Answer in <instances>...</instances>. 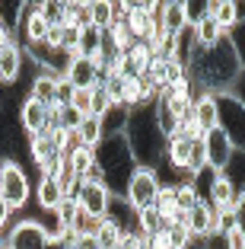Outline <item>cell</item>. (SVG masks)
<instances>
[{"instance_id":"1","label":"cell","mask_w":245,"mask_h":249,"mask_svg":"<svg viewBox=\"0 0 245 249\" xmlns=\"http://www.w3.org/2000/svg\"><path fill=\"white\" fill-rule=\"evenodd\" d=\"M185 73L197 89H204L210 96H223V93H232L236 80L242 77V64H239L229 38H220L210 48H197L195 45V54L188 61Z\"/></svg>"},{"instance_id":"2","label":"cell","mask_w":245,"mask_h":249,"mask_svg":"<svg viewBox=\"0 0 245 249\" xmlns=\"http://www.w3.org/2000/svg\"><path fill=\"white\" fill-rule=\"evenodd\" d=\"M124 141H128L131 157H134V163L140 169H156L166 160V134L159 131V124H156V103L131 109Z\"/></svg>"},{"instance_id":"3","label":"cell","mask_w":245,"mask_h":249,"mask_svg":"<svg viewBox=\"0 0 245 249\" xmlns=\"http://www.w3.org/2000/svg\"><path fill=\"white\" fill-rule=\"evenodd\" d=\"M137 173V163L131 157V147L124 141V134L118 138H102V144L96 147V176L102 179L112 198H124L128 195L131 176Z\"/></svg>"},{"instance_id":"4","label":"cell","mask_w":245,"mask_h":249,"mask_svg":"<svg viewBox=\"0 0 245 249\" xmlns=\"http://www.w3.org/2000/svg\"><path fill=\"white\" fill-rule=\"evenodd\" d=\"M32 189H35V182H32L29 173L22 169V163H13V160L0 163V198H3L13 211L29 208Z\"/></svg>"},{"instance_id":"5","label":"cell","mask_w":245,"mask_h":249,"mask_svg":"<svg viewBox=\"0 0 245 249\" xmlns=\"http://www.w3.org/2000/svg\"><path fill=\"white\" fill-rule=\"evenodd\" d=\"M216 128L229 138L232 150H245V106L232 93L216 96Z\"/></svg>"},{"instance_id":"6","label":"cell","mask_w":245,"mask_h":249,"mask_svg":"<svg viewBox=\"0 0 245 249\" xmlns=\"http://www.w3.org/2000/svg\"><path fill=\"white\" fill-rule=\"evenodd\" d=\"M159 179L153 169H140L131 176V185H128V195H124V201H128L134 211H147V208H156V198H159Z\"/></svg>"},{"instance_id":"7","label":"cell","mask_w":245,"mask_h":249,"mask_svg":"<svg viewBox=\"0 0 245 249\" xmlns=\"http://www.w3.org/2000/svg\"><path fill=\"white\" fill-rule=\"evenodd\" d=\"M29 157H32V163L38 166V176L58 179L61 169H64V154L51 144V138L45 131L35 134V138H29Z\"/></svg>"},{"instance_id":"8","label":"cell","mask_w":245,"mask_h":249,"mask_svg":"<svg viewBox=\"0 0 245 249\" xmlns=\"http://www.w3.org/2000/svg\"><path fill=\"white\" fill-rule=\"evenodd\" d=\"M77 205L83 214L96 220H105L108 217V205H112V192L102 185V179H83L80 185V195H77Z\"/></svg>"},{"instance_id":"9","label":"cell","mask_w":245,"mask_h":249,"mask_svg":"<svg viewBox=\"0 0 245 249\" xmlns=\"http://www.w3.org/2000/svg\"><path fill=\"white\" fill-rule=\"evenodd\" d=\"M7 240H10L13 249H48V236H45V230L38 227L32 217L16 220L13 227H10Z\"/></svg>"},{"instance_id":"10","label":"cell","mask_w":245,"mask_h":249,"mask_svg":"<svg viewBox=\"0 0 245 249\" xmlns=\"http://www.w3.org/2000/svg\"><path fill=\"white\" fill-rule=\"evenodd\" d=\"M19 124H22V131L29 134V138L48 131V106L38 103L35 96L26 93V96L19 99Z\"/></svg>"},{"instance_id":"11","label":"cell","mask_w":245,"mask_h":249,"mask_svg":"<svg viewBox=\"0 0 245 249\" xmlns=\"http://www.w3.org/2000/svg\"><path fill=\"white\" fill-rule=\"evenodd\" d=\"M26 48L19 42H10L0 48V87H16L22 77V64H26Z\"/></svg>"},{"instance_id":"12","label":"cell","mask_w":245,"mask_h":249,"mask_svg":"<svg viewBox=\"0 0 245 249\" xmlns=\"http://www.w3.org/2000/svg\"><path fill=\"white\" fill-rule=\"evenodd\" d=\"M64 80L70 83L73 89H96V87H99V80H102V73L96 71V64L89 58L73 54L70 64H67V71H64Z\"/></svg>"},{"instance_id":"13","label":"cell","mask_w":245,"mask_h":249,"mask_svg":"<svg viewBox=\"0 0 245 249\" xmlns=\"http://www.w3.org/2000/svg\"><path fill=\"white\" fill-rule=\"evenodd\" d=\"M204 154H207V169H213V173H223V166L229 163V157H232L229 138H226L220 128L207 131V134H204Z\"/></svg>"},{"instance_id":"14","label":"cell","mask_w":245,"mask_h":249,"mask_svg":"<svg viewBox=\"0 0 245 249\" xmlns=\"http://www.w3.org/2000/svg\"><path fill=\"white\" fill-rule=\"evenodd\" d=\"M191 150H195V141L185 138V134L175 131L172 138L166 141V166H172L175 173H181V176H188V163H191Z\"/></svg>"},{"instance_id":"15","label":"cell","mask_w":245,"mask_h":249,"mask_svg":"<svg viewBox=\"0 0 245 249\" xmlns=\"http://www.w3.org/2000/svg\"><path fill=\"white\" fill-rule=\"evenodd\" d=\"M128 29L137 42H150L153 36V16H150V3H128Z\"/></svg>"},{"instance_id":"16","label":"cell","mask_w":245,"mask_h":249,"mask_svg":"<svg viewBox=\"0 0 245 249\" xmlns=\"http://www.w3.org/2000/svg\"><path fill=\"white\" fill-rule=\"evenodd\" d=\"M236 198H239L236 185H232L226 176H220V173H216L213 185H210V195H207V201H210V205H213L220 214H232V208H236Z\"/></svg>"},{"instance_id":"17","label":"cell","mask_w":245,"mask_h":249,"mask_svg":"<svg viewBox=\"0 0 245 249\" xmlns=\"http://www.w3.org/2000/svg\"><path fill=\"white\" fill-rule=\"evenodd\" d=\"M32 195H35V201H38V208H42V211H58L61 201L67 198L58 179H48V176H38V182H35V189H32Z\"/></svg>"},{"instance_id":"18","label":"cell","mask_w":245,"mask_h":249,"mask_svg":"<svg viewBox=\"0 0 245 249\" xmlns=\"http://www.w3.org/2000/svg\"><path fill=\"white\" fill-rule=\"evenodd\" d=\"M64 160H67V166L73 169L77 179H99L96 176V147H83L80 144L73 154L64 157Z\"/></svg>"},{"instance_id":"19","label":"cell","mask_w":245,"mask_h":249,"mask_svg":"<svg viewBox=\"0 0 245 249\" xmlns=\"http://www.w3.org/2000/svg\"><path fill=\"white\" fill-rule=\"evenodd\" d=\"M128 115L131 109L128 106H108V112L99 118L102 122V138H118V134H124V128H128Z\"/></svg>"},{"instance_id":"20","label":"cell","mask_w":245,"mask_h":249,"mask_svg":"<svg viewBox=\"0 0 245 249\" xmlns=\"http://www.w3.org/2000/svg\"><path fill=\"white\" fill-rule=\"evenodd\" d=\"M163 29H166L169 36H179L181 29H188L185 0H166V3H163Z\"/></svg>"},{"instance_id":"21","label":"cell","mask_w":245,"mask_h":249,"mask_svg":"<svg viewBox=\"0 0 245 249\" xmlns=\"http://www.w3.org/2000/svg\"><path fill=\"white\" fill-rule=\"evenodd\" d=\"M195 122L201 124L204 134L216 128V96H210V93L197 96V103H195Z\"/></svg>"},{"instance_id":"22","label":"cell","mask_w":245,"mask_h":249,"mask_svg":"<svg viewBox=\"0 0 245 249\" xmlns=\"http://www.w3.org/2000/svg\"><path fill=\"white\" fill-rule=\"evenodd\" d=\"M210 16L216 19V26L223 32H229L232 26L239 22V10H236V0H210Z\"/></svg>"},{"instance_id":"23","label":"cell","mask_w":245,"mask_h":249,"mask_svg":"<svg viewBox=\"0 0 245 249\" xmlns=\"http://www.w3.org/2000/svg\"><path fill=\"white\" fill-rule=\"evenodd\" d=\"M38 224V227L45 230V236H48V243H61L67 236V224L61 220V214L58 211H42L38 217H32Z\"/></svg>"},{"instance_id":"24","label":"cell","mask_w":245,"mask_h":249,"mask_svg":"<svg viewBox=\"0 0 245 249\" xmlns=\"http://www.w3.org/2000/svg\"><path fill=\"white\" fill-rule=\"evenodd\" d=\"M64 26H70V29H89L93 22H89V3H83V0H64Z\"/></svg>"},{"instance_id":"25","label":"cell","mask_w":245,"mask_h":249,"mask_svg":"<svg viewBox=\"0 0 245 249\" xmlns=\"http://www.w3.org/2000/svg\"><path fill=\"white\" fill-rule=\"evenodd\" d=\"M156 124H159V131L166 134V141L179 131V112L169 106L166 96H159V99H156Z\"/></svg>"},{"instance_id":"26","label":"cell","mask_w":245,"mask_h":249,"mask_svg":"<svg viewBox=\"0 0 245 249\" xmlns=\"http://www.w3.org/2000/svg\"><path fill=\"white\" fill-rule=\"evenodd\" d=\"M220 38H226V32L216 26L213 16H207V19H201L195 26V45H197V48H210V45H216Z\"/></svg>"},{"instance_id":"27","label":"cell","mask_w":245,"mask_h":249,"mask_svg":"<svg viewBox=\"0 0 245 249\" xmlns=\"http://www.w3.org/2000/svg\"><path fill=\"white\" fill-rule=\"evenodd\" d=\"M220 176H226L232 185H236V192H245V150H232L229 163L223 166V173Z\"/></svg>"},{"instance_id":"28","label":"cell","mask_w":245,"mask_h":249,"mask_svg":"<svg viewBox=\"0 0 245 249\" xmlns=\"http://www.w3.org/2000/svg\"><path fill=\"white\" fill-rule=\"evenodd\" d=\"M137 230L144 236H153V233H163V230H169V224L163 220V214L156 211V208H147V211H137Z\"/></svg>"},{"instance_id":"29","label":"cell","mask_w":245,"mask_h":249,"mask_svg":"<svg viewBox=\"0 0 245 249\" xmlns=\"http://www.w3.org/2000/svg\"><path fill=\"white\" fill-rule=\"evenodd\" d=\"M89 22H93V29L108 32V26L115 22V16H112V0H93V3H89Z\"/></svg>"},{"instance_id":"30","label":"cell","mask_w":245,"mask_h":249,"mask_svg":"<svg viewBox=\"0 0 245 249\" xmlns=\"http://www.w3.org/2000/svg\"><path fill=\"white\" fill-rule=\"evenodd\" d=\"M121 236H124V230L118 227L115 220H99V230H96V240H99V246L102 249H118L121 246Z\"/></svg>"},{"instance_id":"31","label":"cell","mask_w":245,"mask_h":249,"mask_svg":"<svg viewBox=\"0 0 245 249\" xmlns=\"http://www.w3.org/2000/svg\"><path fill=\"white\" fill-rule=\"evenodd\" d=\"M38 13L48 22V29H64V0H42L38 3Z\"/></svg>"},{"instance_id":"32","label":"cell","mask_w":245,"mask_h":249,"mask_svg":"<svg viewBox=\"0 0 245 249\" xmlns=\"http://www.w3.org/2000/svg\"><path fill=\"white\" fill-rule=\"evenodd\" d=\"M77 134H80V141H83V147H99L102 144V122L96 115H86L80 122Z\"/></svg>"},{"instance_id":"33","label":"cell","mask_w":245,"mask_h":249,"mask_svg":"<svg viewBox=\"0 0 245 249\" xmlns=\"http://www.w3.org/2000/svg\"><path fill=\"white\" fill-rule=\"evenodd\" d=\"M121 106H128V109H137V106H144V77H124Z\"/></svg>"},{"instance_id":"34","label":"cell","mask_w":245,"mask_h":249,"mask_svg":"<svg viewBox=\"0 0 245 249\" xmlns=\"http://www.w3.org/2000/svg\"><path fill=\"white\" fill-rule=\"evenodd\" d=\"M22 7H26V0H0V22H3L13 36H16V26H19Z\"/></svg>"},{"instance_id":"35","label":"cell","mask_w":245,"mask_h":249,"mask_svg":"<svg viewBox=\"0 0 245 249\" xmlns=\"http://www.w3.org/2000/svg\"><path fill=\"white\" fill-rule=\"evenodd\" d=\"M172 198H175V205H179V211H185V214L191 211L197 201H201V198H197V192L191 189V182H188V179H185V182H179V185L172 189Z\"/></svg>"},{"instance_id":"36","label":"cell","mask_w":245,"mask_h":249,"mask_svg":"<svg viewBox=\"0 0 245 249\" xmlns=\"http://www.w3.org/2000/svg\"><path fill=\"white\" fill-rule=\"evenodd\" d=\"M185 16H188V26L195 29L201 19L210 16V0H185Z\"/></svg>"},{"instance_id":"37","label":"cell","mask_w":245,"mask_h":249,"mask_svg":"<svg viewBox=\"0 0 245 249\" xmlns=\"http://www.w3.org/2000/svg\"><path fill=\"white\" fill-rule=\"evenodd\" d=\"M226 38H229V45L236 48V58H239V64H242V71H245V19H239L236 26L226 32Z\"/></svg>"},{"instance_id":"38","label":"cell","mask_w":245,"mask_h":249,"mask_svg":"<svg viewBox=\"0 0 245 249\" xmlns=\"http://www.w3.org/2000/svg\"><path fill=\"white\" fill-rule=\"evenodd\" d=\"M70 106H73V109H77L83 118H86L89 112H93V89H73Z\"/></svg>"},{"instance_id":"39","label":"cell","mask_w":245,"mask_h":249,"mask_svg":"<svg viewBox=\"0 0 245 249\" xmlns=\"http://www.w3.org/2000/svg\"><path fill=\"white\" fill-rule=\"evenodd\" d=\"M169 240H172V249H185L188 243L195 240V236L188 233L185 224H172V227H169Z\"/></svg>"},{"instance_id":"40","label":"cell","mask_w":245,"mask_h":249,"mask_svg":"<svg viewBox=\"0 0 245 249\" xmlns=\"http://www.w3.org/2000/svg\"><path fill=\"white\" fill-rule=\"evenodd\" d=\"M108 106H112V99H108V93L102 87H96L93 89V112H89V115H96V118H102L108 112Z\"/></svg>"},{"instance_id":"41","label":"cell","mask_w":245,"mask_h":249,"mask_svg":"<svg viewBox=\"0 0 245 249\" xmlns=\"http://www.w3.org/2000/svg\"><path fill=\"white\" fill-rule=\"evenodd\" d=\"M232 224H236V230L245 236V192H239V198H236V208H232Z\"/></svg>"},{"instance_id":"42","label":"cell","mask_w":245,"mask_h":249,"mask_svg":"<svg viewBox=\"0 0 245 249\" xmlns=\"http://www.w3.org/2000/svg\"><path fill=\"white\" fill-rule=\"evenodd\" d=\"M77 211H80L77 198H64V201H61V208H58V214H61V220H64V224H70V220L77 217Z\"/></svg>"},{"instance_id":"43","label":"cell","mask_w":245,"mask_h":249,"mask_svg":"<svg viewBox=\"0 0 245 249\" xmlns=\"http://www.w3.org/2000/svg\"><path fill=\"white\" fill-rule=\"evenodd\" d=\"M226 249H245V236L239 233L236 227L226 230Z\"/></svg>"},{"instance_id":"44","label":"cell","mask_w":245,"mask_h":249,"mask_svg":"<svg viewBox=\"0 0 245 249\" xmlns=\"http://www.w3.org/2000/svg\"><path fill=\"white\" fill-rule=\"evenodd\" d=\"M13 214H16V211L7 205V201H3V198H0V233H3V230L10 227V220H13Z\"/></svg>"},{"instance_id":"45","label":"cell","mask_w":245,"mask_h":249,"mask_svg":"<svg viewBox=\"0 0 245 249\" xmlns=\"http://www.w3.org/2000/svg\"><path fill=\"white\" fill-rule=\"evenodd\" d=\"M232 96H236L239 103L245 106V71H242V77H239V80H236V87H232Z\"/></svg>"},{"instance_id":"46","label":"cell","mask_w":245,"mask_h":249,"mask_svg":"<svg viewBox=\"0 0 245 249\" xmlns=\"http://www.w3.org/2000/svg\"><path fill=\"white\" fill-rule=\"evenodd\" d=\"M10 42H16V38H13V32H10L7 26L0 22V48H3V45H10Z\"/></svg>"},{"instance_id":"47","label":"cell","mask_w":245,"mask_h":249,"mask_svg":"<svg viewBox=\"0 0 245 249\" xmlns=\"http://www.w3.org/2000/svg\"><path fill=\"white\" fill-rule=\"evenodd\" d=\"M236 10H239V19H245V0H236Z\"/></svg>"},{"instance_id":"48","label":"cell","mask_w":245,"mask_h":249,"mask_svg":"<svg viewBox=\"0 0 245 249\" xmlns=\"http://www.w3.org/2000/svg\"><path fill=\"white\" fill-rule=\"evenodd\" d=\"M185 249H201V240H191V243H188Z\"/></svg>"}]
</instances>
